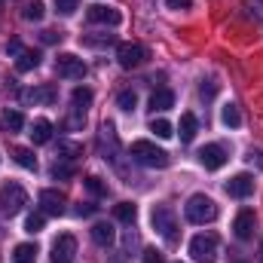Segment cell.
<instances>
[{
  "label": "cell",
  "instance_id": "obj_37",
  "mask_svg": "<svg viewBox=\"0 0 263 263\" xmlns=\"http://www.w3.org/2000/svg\"><path fill=\"white\" fill-rule=\"evenodd\" d=\"M165 3H168L172 9H190V6H193V0H165Z\"/></svg>",
  "mask_w": 263,
  "mask_h": 263
},
{
  "label": "cell",
  "instance_id": "obj_24",
  "mask_svg": "<svg viewBox=\"0 0 263 263\" xmlns=\"http://www.w3.org/2000/svg\"><path fill=\"white\" fill-rule=\"evenodd\" d=\"M12 156H15V162H18L22 168H28V172H34V168H37V156H34L28 147H15V150H12Z\"/></svg>",
  "mask_w": 263,
  "mask_h": 263
},
{
  "label": "cell",
  "instance_id": "obj_30",
  "mask_svg": "<svg viewBox=\"0 0 263 263\" xmlns=\"http://www.w3.org/2000/svg\"><path fill=\"white\" fill-rule=\"evenodd\" d=\"M73 104H77V107H86V104H92V89H83V86H77V89H73Z\"/></svg>",
  "mask_w": 263,
  "mask_h": 263
},
{
  "label": "cell",
  "instance_id": "obj_41",
  "mask_svg": "<svg viewBox=\"0 0 263 263\" xmlns=\"http://www.w3.org/2000/svg\"><path fill=\"white\" fill-rule=\"evenodd\" d=\"M77 211H80V214H92V211H95V205H80Z\"/></svg>",
  "mask_w": 263,
  "mask_h": 263
},
{
  "label": "cell",
  "instance_id": "obj_1",
  "mask_svg": "<svg viewBox=\"0 0 263 263\" xmlns=\"http://www.w3.org/2000/svg\"><path fill=\"white\" fill-rule=\"evenodd\" d=\"M129 156L135 159V162H141L144 168H165V165L172 162L168 153H165L162 147H156L153 141H132Z\"/></svg>",
  "mask_w": 263,
  "mask_h": 263
},
{
  "label": "cell",
  "instance_id": "obj_40",
  "mask_svg": "<svg viewBox=\"0 0 263 263\" xmlns=\"http://www.w3.org/2000/svg\"><path fill=\"white\" fill-rule=\"evenodd\" d=\"M52 175H55V178H70V168H67V165H55Z\"/></svg>",
  "mask_w": 263,
  "mask_h": 263
},
{
  "label": "cell",
  "instance_id": "obj_26",
  "mask_svg": "<svg viewBox=\"0 0 263 263\" xmlns=\"http://www.w3.org/2000/svg\"><path fill=\"white\" fill-rule=\"evenodd\" d=\"M59 153H62V159H77V156H83V144H77V141H59Z\"/></svg>",
  "mask_w": 263,
  "mask_h": 263
},
{
  "label": "cell",
  "instance_id": "obj_33",
  "mask_svg": "<svg viewBox=\"0 0 263 263\" xmlns=\"http://www.w3.org/2000/svg\"><path fill=\"white\" fill-rule=\"evenodd\" d=\"M77 3H80V0H55V9H59L62 15H73V12H77Z\"/></svg>",
  "mask_w": 263,
  "mask_h": 263
},
{
  "label": "cell",
  "instance_id": "obj_2",
  "mask_svg": "<svg viewBox=\"0 0 263 263\" xmlns=\"http://www.w3.org/2000/svg\"><path fill=\"white\" fill-rule=\"evenodd\" d=\"M150 223H153V230L168 242V245H178V217H175V208L172 205H153V211H150Z\"/></svg>",
  "mask_w": 263,
  "mask_h": 263
},
{
  "label": "cell",
  "instance_id": "obj_5",
  "mask_svg": "<svg viewBox=\"0 0 263 263\" xmlns=\"http://www.w3.org/2000/svg\"><path fill=\"white\" fill-rule=\"evenodd\" d=\"M190 254L199 263H214L217 260V236L214 233H199L190 239Z\"/></svg>",
  "mask_w": 263,
  "mask_h": 263
},
{
  "label": "cell",
  "instance_id": "obj_39",
  "mask_svg": "<svg viewBox=\"0 0 263 263\" xmlns=\"http://www.w3.org/2000/svg\"><path fill=\"white\" fill-rule=\"evenodd\" d=\"M199 92H202V98H214V92H217V86H214V83H208V86H202Z\"/></svg>",
  "mask_w": 263,
  "mask_h": 263
},
{
  "label": "cell",
  "instance_id": "obj_10",
  "mask_svg": "<svg viewBox=\"0 0 263 263\" xmlns=\"http://www.w3.org/2000/svg\"><path fill=\"white\" fill-rule=\"evenodd\" d=\"M254 230H257V214L251 211V208H242L239 214H236V220H233V233H236V239H251L254 236Z\"/></svg>",
  "mask_w": 263,
  "mask_h": 263
},
{
  "label": "cell",
  "instance_id": "obj_35",
  "mask_svg": "<svg viewBox=\"0 0 263 263\" xmlns=\"http://www.w3.org/2000/svg\"><path fill=\"white\" fill-rule=\"evenodd\" d=\"M144 263H162V254H159L156 248H147V251H144Z\"/></svg>",
  "mask_w": 263,
  "mask_h": 263
},
{
  "label": "cell",
  "instance_id": "obj_16",
  "mask_svg": "<svg viewBox=\"0 0 263 263\" xmlns=\"http://www.w3.org/2000/svg\"><path fill=\"white\" fill-rule=\"evenodd\" d=\"M37 65H40V52L37 49H22L15 55V70L18 73H28V70H34Z\"/></svg>",
  "mask_w": 263,
  "mask_h": 263
},
{
  "label": "cell",
  "instance_id": "obj_18",
  "mask_svg": "<svg viewBox=\"0 0 263 263\" xmlns=\"http://www.w3.org/2000/svg\"><path fill=\"white\" fill-rule=\"evenodd\" d=\"M12 263H37V245L34 242H22L12 248Z\"/></svg>",
  "mask_w": 263,
  "mask_h": 263
},
{
  "label": "cell",
  "instance_id": "obj_12",
  "mask_svg": "<svg viewBox=\"0 0 263 263\" xmlns=\"http://www.w3.org/2000/svg\"><path fill=\"white\" fill-rule=\"evenodd\" d=\"M254 193V178L248 175V172H242V175H233L230 181H227V196L233 199H248Z\"/></svg>",
  "mask_w": 263,
  "mask_h": 263
},
{
  "label": "cell",
  "instance_id": "obj_15",
  "mask_svg": "<svg viewBox=\"0 0 263 263\" xmlns=\"http://www.w3.org/2000/svg\"><path fill=\"white\" fill-rule=\"evenodd\" d=\"M168 107H175V92H172V89H156V92L150 95V110H153V114H156V110L165 114Z\"/></svg>",
  "mask_w": 263,
  "mask_h": 263
},
{
  "label": "cell",
  "instance_id": "obj_29",
  "mask_svg": "<svg viewBox=\"0 0 263 263\" xmlns=\"http://www.w3.org/2000/svg\"><path fill=\"white\" fill-rule=\"evenodd\" d=\"M150 132H153L156 138H162V141L175 135V129H172V123H168V120H153V123H150Z\"/></svg>",
  "mask_w": 263,
  "mask_h": 263
},
{
  "label": "cell",
  "instance_id": "obj_4",
  "mask_svg": "<svg viewBox=\"0 0 263 263\" xmlns=\"http://www.w3.org/2000/svg\"><path fill=\"white\" fill-rule=\"evenodd\" d=\"M25 205H28V193H25V187H22V184L9 181V184H3V187H0V211H3L6 217L18 214Z\"/></svg>",
  "mask_w": 263,
  "mask_h": 263
},
{
  "label": "cell",
  "instance_id": "obj_28",
  "mask_svg": "<svg viewBox=\"0 0 263 263\" xmlns=\"http://www.w3.org/2000/svg\"><path fill=\"white\" fill-rule=\"evenodd\" d=\"M114 40H117L114 34H101V37H92V34H86V37H83V43H86V46H92V49H104V46H110Z\"/></svg>",
  "mask_w": 263,
  "mask_h": 263
},
{
  "label": "cell",
  "instance_id": "obj_6",
  "mask_svg": "<svg viewBox=\"0 0 263 263\" xmlns=\"http://www.w3.org/2000/svg\"><path fill=\"white\" fill-rule=\"evenodd\" d=\"M55 70H59V77H65V80H83V77H86V62L77 59L73 52H62V55L55 59Z\"/></svg>",
  "mask_w": 263,
  "mask_h": 263
},
{
  "label": "cell",
  "instance_id": "obj_21",
  "mask_svg": "<svg viewBox=\"0 0 263 263\" xmlns=\"http://www.w3.org/2000/svg\"><path fill=\"white\" fill-rule=\"evenodd\" d=\"M196 132H199L196 117H193V114H184V117H181V126H178V135H181V141H184V144H190V141L196 138Z\"/></svg>",
  "mask_w": 263,
  "mask_h": 263
},
{
  "label": "cell",
  "instance_id": "obj_27",
  "mask_svg": "<svg viewBox=\"0 0 263 263\" xmlns=\"http://www.w3.org/2000/svg\"><path fill=\"white\" fill-rule=\"evenodd\" d=\"M83 184H86V190H89L92 196H107V184H104V181H101L98 175H89V178H86Z\"/></svg>",
  "mask_w": 263,
  "mask_h": 263
},
{
  "label": "cell",
  "instance_id": "obj_36",
  "mask_svg": "<svg viewBox=\"0 0 263 263\" xmlns=\"http://www.w3.org/2000/svg\"><path fill=\"white\" fill-rule=\"evenodd\" d=\"M248 162H251V165H257V168H263V153H260V150H251V153H248Z\"/></svg>",
  "mask_w": 263,
  "mask_h": 263
},
{
  "label": "cell",
  "instance_id": "obj_22",
  "mask_svg": "<svg viewBox=\"0 0 263 263\" xmlns=\"http://www.w3.org/2000/svg\"><path fill=\"white\" fill-rule=\"evenodd\" d=\"M220 120H223V126H230V129H239V126H242V114H239V107H236L233 101L220 107Z\"/></svg>",
  "mask_w": 263,
  "mask_h": 263
},
{
  "label": "cell",
  "instance_id": "obj_31",
  "mask_svg": "<svg viewBox=\"0 0 263 263\" xmlns=\"http://www.w3.org/2000/svg\"><path fill=\"white\" fill-rule=\"evenodd\" d=\"M25 18H28V22H40V18H43V3H40V0L28 3V9H25Z\"/></svg>",
  "mask_w": 263,
  "mask_h": 263
},
{
  "label": "cell",
  "instance_id": "obj_7",
  "mask_svg": "<svg viewBox=\"0 0 263 263\" xmlns=\"http://www.w3.org/2000/svg\"><path fill=\"white\" fill-rule=\"evenodd\" d=\"M117 59H120V67H141L144 65V59H147V49L141 46V43H120V49H117Z\"/></svg>",
  "mask_w": 263,
  "mask_h": 263
},
{
  "label": "cell",
  "instance_id": "obj_34",
  "mask_svg": "<svg viewBox=\"0 0 263 263\" xmlns=\"http://www.w3.org/2000/svg\"><path fill=\"white\" fill-rule=\"evenodd\" d=\"M40 40H43V43H59V40H62V31H43Z\"/></svg>",
  "mask_w": 263,
  "mask_h": 263
},
{
  "label": "cell",
  "instance_id": "obj_17",
  "mask_svg": "<svg viewBox=\"0 0 263 263\" xmlns=\"http://www.w3.org/2000/svg\"><path fill=\"white\" fill-rule=\"evenodd\" d=\"M31 141L34 144H49L52 141V123L49 120H34V126H31Z\"/></svg>",
  "mask_w": 263,
  "mask_h": 263
},
{
  "label": "cell",
  "instance_id": "obj_25",
  "mask_svg": "<svg viewBox=\"0 0 263 263\" xmlns=\"http://www.w3.org/2000/svg\"><path fill=\"white\" fill-rule=\"evenodd\" d=\"M43 223H46V214H43V211H34V214H28V217H25V233H31V236H34V233H40V230H43Z\"/></svg>",
  "mask_w": 263,
  "mask_h": 263
},
{
  "label": "cell",
  "instance_id": "obj_14",
  "mask_svg": "<svg viewBox=\"0 0 263 263\" xmlns=\"http://www.w3.org/2000/svg\"><path fill=\"white\" fill-rule=\"evenodd\" d=\"M40 208H43V214H65V196L59 190H43L40 193Z\"/></svg>",
  "mask_w": 263,
  "mask_h": 263
},
{
  "label": "cell",
  "instance_id": "obj_3",
  "mask_svg": "<svg viewBox=\"0 0 263 263\" xmlns=\"http://www.w3.org/2000/svg\"><path fill=\"white\" fill-rule=\"evenodd\" d=\"M184 214H187V220H190V223L205 227V223L217 220V205H214V199H208L205 193H196V196L187 199V205H184Z\"/></svg>",
  "mask_w": 263,
  "mask_h": 263
},
{
  "label": "cell",
  "instance_id": "obj_11",
  "mask_svg": "<svg viewBox=\"0 0 263 263\" xmlns=\"http://www.w3.org/2000/svg\"><path fill=\"white\" fill-rule=\"evenodd\" d=\"M73 254H77V239L70 233L52 242V263H73Z\"/></svg>",
  "mask_w": 263,
  "mask_h": 263
},
{
  "label": "cell",
  "instance_id": "obj_32",
  "mask_svg": "<svg viewBox=\"0 0 263 263\" xmlns=\"http://www.w3.org/2000/svg\"><path fill=\"white\" fill-rule=\"evenodd\" d=\"M117 104H120L123 110H135L138 98H135V92H129V89H126V92H120V95H117Z\"/></svg>",
  "mask_w": 263,
  "mask_h": 263
},
{
  "label": "cell",
  "instance_id": "obj_13",
  "mask_svg": "<svg viewBox=\"0 0 263 263\" xmlns=\"http://www.w3.org/2000/svg\"><path fill=\"white\" fill-rule=\"evenodd\" d=\"M25 104H55L59 101V89L55 86H37V89H25L22 92Z\"/></svg>",
  "mask_w": 263,
  "mask_h": 263
},
{
  "label": "cell",
  "instance_id": "obj_38",
  "mask_svg": "<svg viewBox=\"0 0 263 263\" xmlns=\"http://www.w3.org/2000/svg\"><path fill=\"white\" fill-rule=\"evenodd\" d=\"M22 49H25V46H22L18 40H9V43H6V52H9V55H18Z\"/></svg>",
  "mask_w": 263,
  "mask_h": 263
},
{
  "label": "cell",
  "instance_id": "obj_19",
  "mask_svg": "<svg viewBox=\"0 0 263 263\" xmlns=\"http://www.w3.org/2000/svg\"><path fill=\"white\" fill-rule=\"evenodd\" d=\"M89 233H92V242H95V245H101V248L114 245V227H110V223H95Z\"/></svg>",
  "mask_w": 263,
  "mask_h": 263
},
{
  "label": "cell",
  "instance_id": "obj_8",
  "mask_svg": "<svg viewBox=\"0 0 263 263\" xmlns=\"http://www.w3.org/2000/svg\"><path fill=\"white\" fill-rule=\"evenodd\" d=\"M86 18H89L92 25H110V28H117V25L123 22V12L114 9V6H101V3H95V6L86 9Z\"/></svg>",
  "mask_w": 263,
  "mask_h": 263
},
{
  "label": "cell",
  "instance_id": "obj_20",
  "mask_svg": "<svg viewBox=\"0 0 263 263\" xmlns=\"http://www.w3.org/2000/svg\"><path fill=\"white\" fill-rule=\"evenodd\" d=\"M0 126H3V132H9V135H12V132H22L25 117H22L18 110H9V107H6V110L0 114Z\"/></svg>",
  "mask_w": 263,
  "mask_h": 263
},
{
  "label": "cell",
  "instance_id": "obj_23",
  "mask_svg": "<svg viewBox=\"0 0 263 263\" xmlns=\"http://www.w3.org/2000/svg\"><path fill=\"white\" fill-rule=\"evenodd\" d=\"M114 217L123 220V223H132V220L138 217V205H135V202H120V205H114Z\"/></svg>",
  "mask_w": 263,
  "mask_h": 263
},
{
  "label": "cell",
  "instance_id": "obj_9",
  "mask_svg": "<svg viewBox=\"0 0 263 263\" xmlns=\"http://www.w3.org/2000/svg\"><path fill=\"white\" fill-rule=\"evenodd\" d=\"M199 162H202L208 172L223 168V162H227V147H223V144H205V147L199 150Z\"/></svg>",
  "mask_w": 263,
  "mask_h": 263
}]
</instances>
